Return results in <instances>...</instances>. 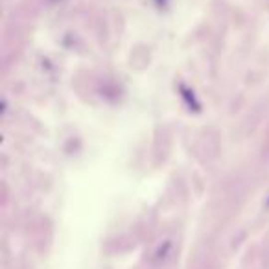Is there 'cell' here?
I'll return each mask as SVG.
<instances>
[{"mask_svg":"<svg viewBox=\"0 0 269 269\" xmlns=\"http://www.w3.org/2000/svg\"><path fill=\"white\" fill-rule=\"evenodd\" d=\"M50 2H59V0H50Z\"/></svg>","mask_w":269,"mask_h":269,"instance_id":"6da1fadb","label":"cell"}]
</instances>
